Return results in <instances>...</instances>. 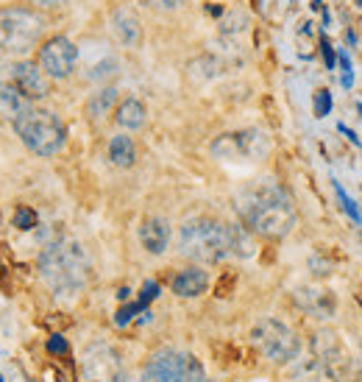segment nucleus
Here are the masks:
<instances>
[{
	"label": "nucleus",
	"instance_id": "f257e3e1",
	"mask_svg": "<svg viewBox=\"0 0 362 382\" xmlns=\"http://www.w3.org/2000/svg\"><path fill=\"white\" fill-rule=\"evenodd\" d=\"M179 251L198 262H220L226 257H251L254 246L243 227L198 215L179 229Z\"/></svg>",
	"mask_w": 362,
	"mask_h": 382
},
{
	"label": "nucleus",
	"instance_id": "f03ea898",
	"mask_svg": "<svg viewBox=\"0 0 362 382\" xmlns=\"http://www.w3.org/2000/svg\"><path fill=\"white\" fill-rule=\"evenodd\" d=\"M237 210L248 229L268 240H282L295 227V207L287 193L273 182H259L248 187L240 196Z\"/></svg>",
	"mask_w": 362,
	"mask_h": 382
},
{
	"label": "nucleus",
	"instance_id": "7ed1b4c3",
	"mask_svg": "<svg viewBox=\"0 0 362 382\" xmlns=\"http://www.w3.org/2000/svg\"><path fill=\"white\" fill-rule=\"evenodd\" d=\"M39 276L56 296H75L89 276V260L78 240L62 237L39 257Z\"/></svg>",
	"mask_w": 362,
	"mask_h": 382
},
{
	"label": "nucleus",
	"instance_id": "20e7f679",
	"mask_svg": "<svg viewBox=\"0 0 362 382\" xmlns=\"http://www.w3.org/2000/svg\"><path fill=\"white\" fill-rule=\"evenodd\" d=\"M48 20L31 6L0 8V51L8 56H25L39 45Z\"/></svg>",
	"mask_w": 362,
	"mask_h": 382
},
{
	"label": "nucleus",
	"instance_id": "39448f33",
	"mask_svg": "<svg viewBox=\"0 0 362 382\" xmlns=\"http://www.w3.org/2000/svg\"><path fill=\"white\" fill-rule=\"evenodd\" d=\"M14 129L22 140V146L37 156L59 153L65 148V140H67V129H65L62 117L51 109H31Z\"/></svg>",
	"mask_w": 362,
	"mask_h": 382
},
{
	"label": "nucleus",
	"instance_id": "423d86ee",
	"mask_svg": "<svg viewBox=\"0 0 362 382\" xmlns=\"http://www.w3.org/2000/svg\"><path fill=\"white\" fill-rule=\"evenodd\" d=\"M251 340H254V346L271 363H279V366L295 360V355L301 349L295 332L290 329L285 321H279V318H262V321H257L254 329H251Z\"/></svg>",
	"mask_w": 362,
	"mask_h": 382
},
{
	"label": "nucleus",
	"instance_id": "0eeeda50",
	"mask_svg": "<svg viewBox=\"0 0 362 382\" xmlns=\"http://www.w3.org/2000/svg\"><path fill=\"white\" fill-rule=\"evenodd\" d=\"M75 62H78V48L72 45L67 37H51V39H45L39 45L37 65L42 68L45 76L53 78V81L72 76Z\"/></svg>",
	"mask_w": 362,
	"mask_h": 382
},
{
	"label": "nucleus",
	"instance_id": "6e6552de",
	"mask_svg": "<svg viewBox=\"0 0 362 382\" xmlns=\"http://www.w3.org/2000/svg\"><path fill=\"white\" fill-rule=\"evenodd\" d=\"M259 143H265V134L257 129H245V132H234V134H223L212 143V153L234 162V159H245L259 151Z\"/></svg>",
	"mask_w": 362,
	"mask_h": 382
},
{
	"label": "nucleus",
	"instance_id": "1a4fd4ad",
	"mask_svg": "<svg viewBox=\"0 0 362 382\" xmlns=\"http://www.w3.org/2000/svg\"><path fill=\"white\" fill-rule=\"evenodd\" d=\"M187 357L176 349H159L143 371V382H184Z\"/></svg>",
	"mask_w": 362,
	"mask_h": 382
},
{
	"label": "nucleus",
	"instance_id": "9d476101",
	"mask_svg": "<svg viewBox=\"0 0 362 382\" xmlns=\"http://www.w3.org/2000/svg\"><path fill=\"white\" fill-rule=\"evenodd\" d=\"M11 81L28 101H39L51 92V84H48V76L42 73V68L28 59H20L11 65Z\"/></svg>",
	"mask_w": 362,
	"mask_h": 382
},
{
	"label": "nucleus",
	"instance_id": "9b49d317",
	"mask_svg": "<svg viewBox=\"0 0 362 382\" xmlns=\"http://www.w3.org/2000/svg\"><path fill=\"white\" fill-rule=\"evenodd\" d=\"M315 352H318V363L323 366V371H329L335 377H346L349 374L351 357L346 355V349L337 343V338L332 332L315 335Z\"/></svg>",
	"mask_w": 362,
	"mask_h": 382
},
{
	"label": "nucleus",
	"instance_id": "f8f14e48",
	"mask_svg": "<svg viewBox=\"0 0 362 382\" xmlns=\"http://www.w3.org/2000/svg\"><path fill=\"white\" fill-rule=\"evenodd\" d=\"M31 109H34L31 101L14 84H0V123L17 126Z\"/></svg>",
	"mask_w": 362,
	"mask_h": 382
},
{
	"label": "nucleus",
	"instance_id": "ddd939ff",
	"mask_svg": "<svg viewBox=\"0 0 362 382\" xmlns=\"http://www.w3.org/2000/svg\"><path fill=\"white\" fill-rule=\"evenodd\" d=\"M109 28H112V34H115V39L120 42V45H137L140 42V37H143V28H140V20H137V14L131 11V8H115L112 11V20H109Z\"/></svg>",
	"mask_w": 362,
	"mask_h": 382
},
{
	"label": "nucleus",
	"instance_id": "4468645a",
	"mask_svg": "<svg viewBox=\"0 0 362 382\" xmlns=\"http://www.w3.org/2000/svg\"><path fill=\"white\" fill-rule=\"evenodd\" d=\"M140 243H143V248L148 254H164V248H167V243H170V224L164 221V218H159V215H153V218H145L143 227H140Z\"/></svg>",
	"mask_w": 362,
	"mask_h": 382
},
{
	"label": "nucleus",
	"instance_id": "2eb2a0df",
	"mask_svg": "<svg viewBox=\"0 0 362 382\" xmlns=\"http://www.w3.org/2000/svg\"><path fill=\"white\" fill-rule=\"evenodd\" d=\"M207 285H209L207 271H201V268H195V265H190V268H184V271H179V274L173 276V293L181 296V299H195V296H201V293L207 291Z\"/></svg>",
	"mask_w": 362,
	"mask_h": 382
},
{
	"label": "nucleus",
	"instance_id": "dca6fc26",
	"mask_svg": "<svg viewBox=\"0 0 362 382\" xmlns=\"http://www.w3.org/2000/svg\"><path fill=\"white\" fill-rule=\"evenodd\" d=\"M145 117H148V109H145L143 101H137V98L120 101V106H117V112H115V123H117L120 129H126V132L143 129Z\"/></svg>",
	"mask_w": 362,
	"mask_h": 382
},
{
	"label": "nucleus",
	"instance_id": "f3484780",
	"mask_svg": "<svg viewBox=\"0 0 362 382\" xmlns=\"http://www.w3.org/2000/svg\"><path fill=\"white\" fill-rule=\"evenodd\" d=\"M109 159H112V165H117V167H131V165L137 162V146H134V140L126 137V134L112 137V140H109Z\"/></svg>",
	"mask_w": 362,
	"mask_h": 382
},
{
	"label": "nucleus",
	"instance_id": "a211bd4d",
	"mask_svg": "<svg viewBox=\"0 0 362 382\" xmlns=\"http://www.w3.org/2000/svg\"><path fill=\"white\" fill-rule=\"evenodd\" d=\"M115 101H117V89L115 87H103V89H98V92H92L89 95V101H86V117L89 120H101L103 115H109V109L115 106Z\"/></svg>",
	"mask_w": 362,
	"mask_h": 382
},
{
	"label": "nucleus",
	"instance_id": "6ab92c4d",
	"mask_svg": "<svg viewBox=\"0 0 362 382\" xmlns=\"http://www.w3.org/2000/svg\"><path fill=\"white\" fill-rule=\"evenodd\" d=\"M335 193H337V201H340V207H343V212L357 224V227H362V215H360V210H357V204H354V198L343 190V184L340 182H335Z\"/></svg>",
	"mask_w": 362,
	"mask_h": 382
},
{
	"label": "nucleus",
	"instance_id": "aec40b11",
	"mask_svg": "<svg viewBox=\"0 0 362 382\" xmlns=\"http://www.w3.org/2000/svg\"><path fill=\"white\" fill-rule=\"evenodd\" d=\"M332 112V92L329 89H315L312 95V115L315 117H326Z\"/></svg>",
	"mask_w": 362,
	"mask_h": 382
},
{
	"label": "nucleus",
	"instance_id": "412c9836",
	"mask_svg": "<svg viewBox=\"0 0 362 382\" xmlns=\"http://www.w3.org/2000/svg\"><path fill=\"white\" fill-rule=\"evenodd\" d=\"M184 382H212L209 374L204 371L201 360L198 357H187V366H184Z\"/></svg>",
	"mask_w": 362,
	"mask_h": 382
},
{
	"label": "nucleus",
	"instance_id": "4be33fe9",
	"mask_svg": "<svg viewBox=\"0 0 362 382\" xmlns=\"http://www.w3.org/2000/svg\"><path fill=\"white\" fill-rule=\"evenodd\" d=\"M14 227L22 231L34 229V227H37V212H34L31 207H17V210H14Z\"/></svg>",
	"mask_w": 362,
	"mask_h": 382
},
{
	"label": "nucleus",
	"instance_id": "5701e85b",
	"mask_svg": "<svg viewBox=\"0 0 362 382\" xmlns=\"http://www.w3.org/2000/svg\"><path fill=\"white\" fill-rule=\"evenodd\" d=\"M337 65H340V84L346 89H351L354 87V65H351L349 53H337Z\"/></svg>",
	"mask_w": 362,
	"mask_h": 382
},
{
	"label": "nucleus",
	"instance_id": "b1692460",
	"mask_svg": "<svg viewBox=\"0 0 362 382\" xmlns=\"http://www.w3.org/2000/svg\"><path fill=\"white\" fill-rule=\"evenodd\" d=\"M150 11H159V14H170V11H179L184 6V0H143Z\"/></svg>",
	"mask_w": 362,
	"mask_h": 382
},
{
	"label": "nucleus",
	"instance_id": "393cba45",
	"mask_svg": "<svg viewBox=\"0 0 362 382\" xmlns=\"http://www.w3.org/2000/svg\"><path fill=\"white\" fill-rule=\"evenodd\" d=\"M137 312H145V307L140 305V302L120 307V310H117V315H115V324H117V326H126V324H129V321H131V318H134Z\"/></svg>",
	"mask_w": 362,
	"mask_h": 382
},
{
	"label": "nucleus",
	"instance_id": "a878e982",
	"mask_svg": "<svg viewBox=\"0 0 362 382\" xmlns=\"http://www.w3.org/2000/svg\"><path fill=\"white\" fill-rule=\"evenodd\" d=\"M321 56H323L326 68H329V70H335V65H337V53H335V48H332V42H329V37H323V39H321Z\"/></svg>",
	"mask_w": 362,
	"mask_h": 382
},
{
	"label": "nucleus",
	"instance_id": "bb28decb",
	"mask_svg": "<svg viewBox=\"0 0 362 382\" xmlns=\"http://www.w3.org/2000/svg\"><path fill=\"white\" fill-rule=\"evenodd\" d=\"M156 296H159V285L150 279V282H145L143 291H140V305L148 307L150 302H153V299H156Z\"/></svg>",
	"mask_w": 362,
	"mask_h": 382
},
{
	"label": "nucleus",
	"instance_id": "cd10ccee",
	"mask_svg": "<svg viewBox=\"0 0 362 382\" xmlns=\"http://www.w3.org/2000/svg\"><path fill=\"white\" fill-rule=\"evenodd\" d=\"M48 352H51V355H67V352H70V343H67L62 335H53V338L48 340Z\"/></svg>",
	"mask_w": 362,
	"mask_h": 382
},
{
	"label": "nucleus",
	"instance_id": "c85d7f7f",
	"mask_svg": "<svg viewBox=\"0 0 362 382\" xmlns=\"http://www.w3.org/2000/svg\"><path fill=\"white\" fill-rule=\"evenodd\" d=\"M34 6H42V8H56V6H65L67 0H31Z\"/></svg>",
	"mask_w": 362,
	"mask_h": 382
},
{
	"label": "nucleus",
	"instance_id": "c756f323",
	"mask_svg": "<svg viewBox=\"0 0 362 382\" xmlns=\"http://www.w3.org/2000/svg\"><path fill=\"white\" fill-rule=\"evenodd\" d=\"M129 293H131L129 288H120V291H117V299H120V302H126V299H129Z\"/></svg>",
	"mask_w": 362,
	"mask_h": 382
},
{
	"label": "nucleus",
	"instance_id": "7c9ffc66",
	"mask_svg": "<svg viewBox=\"0 0 362 382\" xmlns=\"http://www.w3.org/2000/svg\"><path fill=\"white\" fill-rule=\"evenodd\" d=\"M0 382H3V377H0Z\"/></svg>",
	"mask_w": 362,
	"mask_h": 382
}]
</instances>
